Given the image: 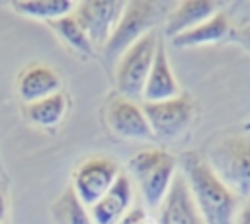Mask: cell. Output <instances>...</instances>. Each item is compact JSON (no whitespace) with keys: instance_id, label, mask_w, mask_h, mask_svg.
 Masks as SVG:
<instances>
[{"instance_id":"13","label":"cell","mask_w":250,"mask_h":224,"mask_svg":"<svg viewBox=\"0 0 250 224\" xmlns=\"http://www.w3.org/2000/svg\"><path fill=\"white\" fill-rule=\"evenodd\" d=\"M59 88L61 78L49 64H29L18 78V93L25 105L57 93Z\"/></svg>"},{"instance_id":"24","label":"cell","mask_w":250,"mask_h":224,"mask_svg":"<svg viewBox=\"0 0 250 224\" xmlns=\"http://www.w3.org/2000/svg\"><path fill=\"white\" fill-rule=\"evenodd\" d=\"M0 224H4V222H0Z\"/></svg>"},{"instance_id":"5","label":"cell","mask_w":250,"mask_h":224,"mask_svg":"<svg viewBox=\"0 0 250 224\" xmlns=\"http://www.w3.org/2000/svg\"><path fill=\"white\" fill-rule=\"evenodd\" d=\"M160 18V6L156 2H125V10L107 39V43L102 47L104 58L113 64L117 58L143 35L154 29L156 21Z\"/></svg>"},{"instance_id":"10","label":"cell","mask_w":250,"mask_h":224,"mask_svg":"<svg viewBox=\"0 0 250 224\" xmlns=\"http://www.w3.org/2000/svg\"><path fill=\"white\" fill-rule=\"evenodd\" d=\"M107 125L109 129L123 136V138H135V140H148L152 138V131L148 127V121L143 113V107L137 105L131 99L115 97L107 105Z\"/></svg>"},{"instance_id":"20","label":"cell","mask_w":250,"mask_h":224,"mask_svg":"<svg viewBox=\"0 0 250 224\" xmlns=\"http://www.w3.org/2000/svg\"><path fill=\"white\" fill-rule=\"evenodd\" d=\"M117 224H145V210L141 206H133Z\"/></svg>"},{"instance_id":"9","label":"cell","mask_w":250,"mask_h":224,"mask_svg":"<svg viewBox=\"0 0 250 224\" xmlns=\"http://www.w3.org/2000/svg\"><path fill=\"white\" fill-rule=\"evenodd\" d=\"M156 224H205L182 171H176L168 193L158 205Z\"/></svg>"},{"instance_id":"7","label":"cell","mask_w":250,"mask_h":224,"mask_svg":"<svg viewBox=\"0 0 250 224\" xmlns=\"http://www.w3.org/2000/svg\"><path fill=\"white\" fill-rule=\"evenodd\" d=\"M123 10L125 2L121 0H86L76 2L72 16L88 35L92 45L104 47L111 37Z\"/></svg>"},{"instance_id":"16","label":"cell","mask_w":250,"mask_h":224,"mask_svg":"<svg viewBox=\"0 0 250 224\" xmlns=\"http://www.w3.org/2000/svg\"><path fill=\"white\" fill-rule=\"evenodd\" d=\"M14 12L25 16V18H35L43 21H53L64 16H70L74 12L76 2L72 0H16L10 2Z\"/></svg>"},{"instance_id":"3","label":"cell","mask_w":250,"mask_h":224,"mask_svg":"<svg viewBox=\"0 0 250 224\" xmlns=\"http://www.w3.org/2000/svg\"><path fill=\"white\" fill-rule=\"evenodd\" d=\"M127 168L131 173L129 177H133L141 189L145 205L150 208H158L178 171V160L166 150L146 148L133 154Z\"/></svg>"},{"instance_id":"4","label":"cell","mask_w":250,"mask_h":224,"mask_svg":"<svg viewBox=\"0 0 250 224\" xmlns=\"http://www.w3.org/2000/svg\"><path fill=\"white\" fill-rule=\"evenodd\" d=\"M158 35L156 29L143 35L137 43H133L115 62V86L121 97L125 99H137L143 97V90L156 55L158 47Z\"/></svg>"},{"instance_id":"19","label":"cell","mask_w":250,"mask_h":224,"mask_svg":"<svg viewBox=\"0 0 250 224\" xmlns=\"http://www.w3.org/2000/svg\"><path fill=\"white\" fill-rule=\"evenodd\" d=\"M53 216L57 224H94L90 210L82 205L72 187L64 191L62 197H59V201L53 206Z\"/></svg>"},{"instance_id":"6","label":"cell","mask_w":250,"mask_h":224,"mask_svg":"<svg viewBox=\"0 0 250 224\" xmlns=\"http://www.w3.org/2000/svg\"><path fill=\"white\" fill-rule=\"evenodd\" d=\"M143 113L154 136L172 138L189 127L195 109H193V101L189 99V95L180 93L164 101H145Z\"/></svg>"},{"instance_id":"21","label":"cell","mask_w":250,"mask_h":224,"mask_svg":"<svg viewBox=\"0 0 250 224\" xmlns=\"http://www.w3.org/2000/svg\"><path fill=\"white\" fill-rule=\"evenodd\" d=\"M234 224H250V197H248V201L244 203V206L236 212Z\"/></svg>"},{"instance_id":"14","label":"cell","mask_w":250,"mask_h":224,"mask_svg":"<svg viewBox=\"0 0 250 224\" xmlns=\"http://www.w3.org/2000/svg\"><path fill=\"white\" fill-rule=\"evenodd\" d=\"M217 14V4L209 0H186L180 2L166 18L164 33L168 37H178L180 33H186L193 29L195 25L203 23L211 16Z\"/></svg>"},{"instance_id":"22","label":"cell","mask_w":250,"mask_h":224,"mask_svg":"<svg viewBox=\"0 0 250 224\" xmlns=\"http://www.w3.org/2000/svg\"><path fill=\"white\" fill-rule=\"evenodd\" d=\"M236 41H238L242 47H246V49L250 51V23H248V25H244V27L236 33Z\"/></svg>"},{"instance_id":"11","label":"cell","mask_w":250,"mask_h":224,"mask_svg":"<svg viewBox=\"0 0 250 224\" xmlns=\"http://www.w3.org/2000/svg\"><path fill=\"white\" fill-rule=\"evenodd\" d=\"M133 208V181L129 175L119 173L107 193L94 203L88 210L94 224H117Z\"/></svg>"},{"instance_id":"8","label":"cell","mask_w":250,"mask_h":224,"mask_svg":"<svg viewBox=\"0 0 250 224\" xmlns=\"http://www.w3.org/2000/svg\"><path fill=\"white\" fill-rule=\"evenodd\" d=\"M119 169L111 158L96 156L84 160L72 175V191L86 208L98 203L117 179Z\"/></svg>"},{"instance_id":"18","label":"cell","mask_w":250,"mask_h":224,"mask_svg":"<svg viewBox=\"0 0 250 224\" xmlns=\"http://www.w3.org/2000/svg\"><path fill=\"white\" fill-rule=\"evenodd\" d=\"M49 27L57 33V37L61 41H64L74 53L90 58L94 56V45L92 41L88 39V35L84 33V29L78 25V21L74 19V16H64V18H59V19H53L49 21Z\"/></svg>"},{"instance_id":"12","label":"cell","mask_w":250,"mask_h":224,"mask_svg":"<svg viewBox=\"0 0 250 224\" xmlns=\"http://www.w3.org/2000/svg\"><path fill=\"white\" fill-rule=\"evenodd\" d=\"M180 95V86L176 82V76L172 72L164 43L158 41L156 47V55L143 90V99L145 101H164V99H172Z\"/></svg>"},{"instance_id":"23","label":"cell","mask_w":250,"mask_h":224,"mask_svg":"<svg viewBox=\"0 0 250 224\" xmlns=\"http://www.w3.org/2000/svg\"><path fill=\"white\" fill-rule=\"evenodd\" d=\"M4 216H6V199L0 193V222H4Z\"/></svg>"},{"instance_id":"2","label":"cell","mask_w":250,"mask_h":224,"mask_svg":"<svg viewBox=\"0 0 250 224\" xmlns=\"http://www.w3.org/2000/svg\"><path fill=\"white\" fill-rule=\"evenodd\" d=\"M205 160L236 197H250V134H229L209 142Z\"/></svg>"},{"instance_id":"1","label":"cell","mask_w":250,"mask_h":224,"mask_svg":"<svg viewBox=\"0 0 250 224\" xmlns=\"http://www.w3.org/2000/svg\"><path fill=\"white\" fill-rule=\"evenodd\" d=\"M180 171L205 224H234L238 197L217 177L205 156L199 152L182 154Z\"/></svg>"},{"instance_id":"15","label":"cell","mask_w":250,"mask_h":224,"mask_svg":"<svg viewBox=\"0 0 250 224\" xmlns=\"http://www.w3.org/2000/svg\"><path fill=\"white\" fill-rule=\"evenodd\" d=\"M229 33H230L229 18L223 12H217L215 16L205 19L203 23L195 25L193 29L174 37L172 43H174V47H182V49L199 47V45H207V43H217V41L225 39Z\"/></svg>"},{"instance_id":"17","label":"cell","mask_w":250,"mask_h":224,"mask_svg":"<svg viewBox=\"0 0 250 224\" xmlns=\"http://www.w3.org/2000/svg\"><path fill=\"white\" fill-rule=\"evenodd\" d=\"M25 113L27 119L37 127H55L62 121L66 113V95L62 92H57L45 99L27 103Z\"/></svg>"}]
</instances>
